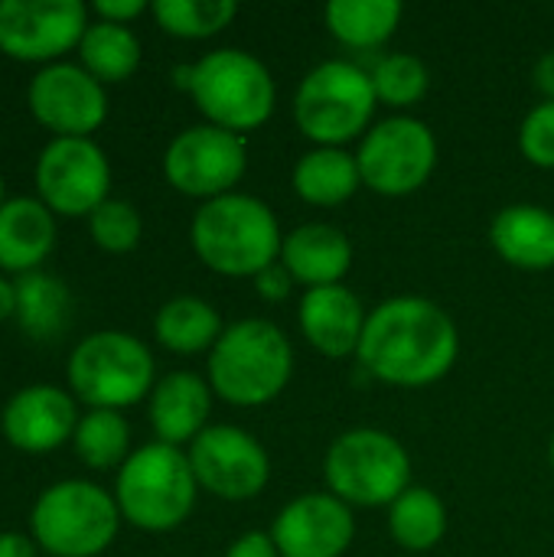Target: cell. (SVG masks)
Listing matches in <instances>:
<instances>
[{
  "mask_svg": "<svg viewBox=\"0 0 554 557\" xmlns=\"http://www.w3.org/2000/svg\"><path fill=\"white\" fill-rule=\"evenodd\" d=\"M460 352V336L444 307L424 297H392L379 304L356 349L359 366L395 388L441 382Z\"/></svg>",
  "mask_w": 554,
  "mask_h": 557,
  "instance_id": "1",
  "label": "cell"
},
{
  "mask_svg": "<svg viewBox=\"0 0 554 557\" xmlns=\"http://www.w3.org/2000/svg\"><path fill=\"white\" fill-rule=\"evenodd\" d=\"M193 251L225 277H258L281 261V225L268 202L245 193L209 199L193 215Z\"/></svg>",
  "mask_w": 554,
  "mask_h": 557,
  "instance_id": "2",
  "label": "cell"
},
{
  "mask_svg": "<svg viewBox=\"0 0 554 557\" xmlns=\"http://www.w3.org/2000/svg\"><path fill=\"white\" fill-rule=\"evenodd\" d=\"M173 82L193 95L209 124L232 134L261 127L278 104V88L268 65L245 49L206 52L196 65H180Z\"/></svg>",
  "mask_w": 554,
  "mask_h": 557,
  "instance_id": "3",
  "label": "cell"
},
{
  "mask_svg": "<svg viewBox=\"0 0 554 557\" xmlns=\"http://www.w3.org/2000/svg\"><path fill=\"white\" fill-rule=\"evenodd\" d=\"M294 375V349L271 320H238L225 326L209 352V388L238 408L274 401Z\"/></svg>",
  "mask_w": 554,
  "mask_h": 557,
  "instance_id": "4",
  "label": "cell"
},
{
  "mask_svg": "<svg viewBox=\"0 0 554 557\" xmlns=\"http://www.w3.org/2000/svg\"><path fill=\"white\" fill-rule=\"evenodd\" d=\"M196 473L189 457L170 444H147L134 450L118 470L114 503L121 519L140 532H173L196 506Z\"/></svg>",
  "mask_w": 554,
  "mask_h": 557,
  "instance_id": "5",
  "label": "cell"
},
{
  "mask_svg": "<svg viewBox=\"0 0 554 557\" xmlns=\"http://www.w3.org/2000/svg\"><path fill=\"white\" fill-rule=\"evenodd\" d=\"M121 529L114 496L88 480H62L39 493L29 512L33 542L52 557H98Z\"/></svg>",
  "mask_w": 554,
  "mask_h": 557,
  "instance_id": "6",
  "label": "cell"
},
{
  "mask_svg": "<svg viewBox=\"0 0 554 557\" xmlns=\"http://www.w3.org/2000/svg\"><path fill=\"white\" fill-rule=\"evenodd\" d=\"M69 385L91 411L131 408L153 392V356L131 333H91L69 356Z\"/></svg>",
  "mask_w": 554,
  "mask_h": 557,
  "instance_id": "7",
  "label": "cell"
},
{
  "mask_svg": "<svg viewBox=\"0 0 554 557\" xmlns=\"http://www.w3.org/2000/svg\"><path fill=\"white\" fill-rule=\"evenodd\" d=\"M376 104L372 75L353 62L330 59L304 75L294 95V121L317 147H343L369 127Z\"/></svg>",
  "mask_w": 554,
  "mask_h": 557,
  "instance_id": "8",
  "label": "cell"
},
{
  "mask_svg": "<svg viewBox=\"0 0 554 557\" xmlns=\"http://www.w3.org/2000/svg\"><path fill=\"white\" fill-rule=\"evenodd\" d=\"M327 486L346 506H392L411 486V457L398 437L356 428L327 450Z\"/></svg>",
  "mask_w": 554,
  "mask_h": 557,
  "instance_id": "9",
  "label": "cell"
},
{
  "mask_svg": "<svg viewBox=\"0 0 554 557\" xmlns=\"http://www.w3.org/2000/svg\"><path fill=\"white\" fill-rule=\"evenodd\" d=\"M362 186L379 196L418 193L438 166V140L418 117L398 114L376 124L356 153Z\"/></svg>",
  "mask_w": 554,
  "mask_h": 557,
  "instance_id": "10",
  "label": "cell"
},
{
  "mask_svg": "<svg viewBox=\"0 0 554 557\" xmlns=\"http://www.w3.org/2000/svg\"><path fill=\"white\" fill-rule=\"evenodd\" d=\"M248 150L242 134L216 124H196L176 134L163 153L167 183L193 199H219L235 189L245 176Z\"/></svg>",
  "mask_w": 554,
  "mask_h": 557,
  "instance_id": "11",
  "label": "cell"
},
{
  "mask_svg": "<svg viewBox=\"0 0 554 557\" xmlns=\"http://www.w3.org/2000/svg\"><path fill=\"white\" fill-rule=\"evenodd\" d=\"M36 193L49 212L91 215L111 189V166L91 137H56L36 160Z\"/></svg>",
  "mask_w": 554,
  "mask_h": 557,
  "instance_id": "12",
  "label": "cell"
},
{
  "mask_svg": "<svg viewBox=\"0 0 554 557\" xmlns=\"http://www.w3.org/2000/svg\"><path fill=\"white\" fill-rule=\"evenodd\" d=\"M196 483L225 503L255 499L271 480V460L258 437L232 424H212L189 444Z\"/></svg>",
  "mask_w": 554,
  "mask_h": 557,
  "instance_id": "13",
  "label": "cell"
},
{
  "mask_svg": "<svg viewBox=\"0 0 554 557\" xmlns=\"http://www.w3.org/2000/svg\"><path fill=\"white\" fill-rule=\"evenodd\" d=\"M88 7L82 0H3L0 52L16 62H52L82 42Z\"/></svg>",
  "mask_w": 554,
  "mask_h": 557,
  "instance_id": "14",
  "label": "cell"
},
{
  "mask_svg": "<svg viewBox=\"0 0 554 557\" xmlns=\"http://www.w3.org/2000/svg\"><path fill=\"white\" fill-rule=\"evenodd\" d=\"M33 117L56 137H88L108 117L104 85L82 65L52 62L39 69L26 88Z\"/></svg>",
  "mask_w": 554,
  "mask_h": 557,
  "instance_id": "15",
  "label": "cell"
},
{
  "mask_svg": "<svg viewBox=\"0 0 554 557\" xmlns=\"http://www.w3.org/2000/svg\"><path fill=\"white\" fill-rule=\"evenodd\" d=\"M353 512L333 493L297 496L271 525V539L281 557H343L353 545Z\"/></svg>",
  "mask_w": 554,
  "mask_h": 557,
  "instance_id": "16",
  "label": "cell"
},
{
  "mask_svg": "<svg viewBox=\"0 0 554 557\" xmlns=\"http://www.w3.org/2000/svg\"><path fill=\"white\" fill-rule=\"evenodd\" d=\"M78 411L69 392L56 385H29L16 392L3 414L0 431L10 447L23 454H52L75 437Z\"/></svg>",
  "mask_w": 554,
  "mask_h": 557,
  "instance_id": "17",
  "label": "cell"
},
{
  "mask_svg": "<svg viewBox=\"0 0 554 557\" xmlns=\"http://www.w3.org/2000/svg\"><path fill=\"white\" fill-rule=\"evenodd\" d=\"M297 317H300L304 339L330 359H343L356 352L369 320L362 300L343 284L310 287L300 300Z\"/></svg>",
  "mask_w": 554,
  "mask_h": 557,
  "instance_id": "18",
  "label": "cell"
},
{
  "mask_svg": "<svg viewBox=\"0 0 554 557\" xmlns=\"http://www.w3.org/2000/svg\"><path fill=\"white\" fill-rule=\"evenodd\" d=\"M281 264L307 290L343 284L346 271L353 268V245L343 235V228L327 222H307L291 235H284Z\"/></svg>",
  "mask_w": 554,
  "mask_h": 557,
  "instance_id": "19",
  "label": "cell"
},
{
  "mask_svg": "<svg viewBox=\"0 0 554 557\" xmlns=\"http://www.w3.org/2000/svg\"><path fill=\"white\" fill-rule=\"evenodd\" d=\"M212 388L193 372H170L150 392V424L160 444H193L209 421Z\"/></svg>",
  "mask_w": 554,
  "mask_h": 557,
  "instance_id": "20",
  "label": "cell"
},
{
  "mask_svg": "<svg viewBox=\"0 0 554 557\" xmlns=\"http://www.w3.org/2000/svg\"><path fill=\"white\" fill-rule=\"evenodd\" d=\"M56 245L52 212L29 196L7 199L0 206V268L13 274L39 271Z\"/></svg>",
  "mask_w": 554,
  "mask_h": 557,
  "instance_id": "21",
  "label": "cell"
},
{
  "mask_svg": "<svg viewBox=\"0 0 554 557\" xmlns=\"http://www.w3.org/2000/svg\"><path fill=\"white\" fill-rule=\"evenodd\" d=\"M490 242L503 261L522 271H549L554 268V215L542 206L516 202L506 206L493 225Z\"/></svg>",
  "mask_w": 554,
  "mask_h": 557,
  "instance_id": "22",
  "label": "cell"
},
{
  "mask_svg": "<svg viewBox=\"0 0 554 557\" xmlns=\"http://www.w3.org/2000/svg\"><path fill=\"white\" fill-rule=\"evenodd\" d=\"M359 186V163L343 147H313L294 166V189L310 206H343Z\"/></svg>",
  "mask_w": 554,
  "mask_h": 557,
  "instance_id": "23",
  "label": "cell"
},
{
  "mask_svg": "<svg viewBox=\"0 0 554 557\" xmlns=\"http://www.w3.org/2000/svg\"><path fill=\"white\" fill-rule=\"evenodd\" d=\"M16 323L36 343H52L72 320L69 287L46 271H29L16 277Z\"/></svg>",
  "mask_w": 554,
  "mask_h": 557,
  "instance_id": "24",
  "label": "cell"
},
{
  "mask_svg": "<svg viewBox=\"0 0 554 557\" xmlns=\"http://www.w3.org/2000/svg\"><path fill=\"white\" fill-rule=\"evenodd\" d=\"M153 333L160 339L163 349L180 352V356H196V352H212V346L219 343L222 330V317L212 304L199 300V297H173L160 307L157 320H153Z\"/></svg>",
  "mask_w": 554,
  "mask_h": 557,
  "instance_id": "25",
  "label": "cell"
},
{
  "mask_svg": "<svg viewBox=\"0 0 554 557\" xmlns=\"http://www.w3.org/2000/svg\"><path fill=\"white\" fill-rule=\"evenodd\" d=\"M402 23L398 0H333L327 7L330 33L349 49H379Z\"/></svg>",
  "mask_w": 554,
  "mask_h": 557,
  "instance_id": "26",
  "label": "cell"
},
{
  "mask_svg": "<svg viewBox=\"0 0 554 557\" xmlns=\"http://www.w3.org/2000/svg\"><path fill=\"white\" fill-rule=\"evenodd\" d=\"M389 532L405 552H431L447 532V509L434 490L408 486L389 506Z\"/></svg>",
  "mask_w": 554,
  "mask_h": 557,
  "instance_id": "27",
  "label": "cell"
},
{
  "mask_svg": "<svg viewBox=\"0 0 554 557\" xmlns=\"http://www.w3.org/2000/svg\"><path fill=\"white\" fill-rule=\"evenodd\" d=\"M78 55H82V69L95 75L101 85L124 82L140 65V39L121 23L98 20V23H88L78 42Z\"/></svg>",
  "mask_w": 554,
  "mask_h": 557,
  "instance_id": "28",
  "label": "cell"
},
{
  "mask_svg": "<svg viewBox=\"0 0 554 557\" xmlns=\"http://www.w3.org/2000/svg\"><path fill=\"white\" fill-rule=\"evenodd\" d=\"M75 454L85 467L91 470H111V467H124L127 444H131V428L121 418V411H88L85 418H78L75 428Z\"/></svg>",
  "mask_w": 554,
  "mask_h": 557,
  "instance_id": "29",
  "label": "cell"
},
{
  "mask_svg": "<svg viewBox=\"0 0 554 557\" xmlns=\"http://www.w3.org/2000/svg\"><path fill=\"white\" fill-rule=\"evenodd\" d=\"M150 13L160 23V29H167L170 36L209 39L235 20L238 3L235 0H157Z\"/></svg>",
  "mask_w": 554,
  "mask_h": 557,
  "instance_id": "30",
  "label": "cell"
},
{
  "mask_svg": "<svg viewBox=\"0 0 554 557\" xmlns=\"http://www.w3.org/2000/svg\"><path fill=\"white\" fill-rule=\"evenodd\" d=\"M369 75H372L376 98L392 104V108L418 104L428 95V85H431L428 65L418 55H411V52H389V55H382Z\"/></svg>",
  "mask_w": 554,
  "mask_h": 557,
  "instance_id": "31",
  "label": "cell"
},
{
  "mask_svg": "<svg viewBox=\"0 0 554 557\" xmlns=\"http://www.w3.org/2000/svg\"><path fill=\"white\" fill-rule=\"evenodd\" d=\"M88 232L91 242L108 251V255H127L137 248L144 222L140 212L127 199H104L91 215H88Z\"/></svg>",
  "mask_w": 554,
  "mask_h": 557,
  "instance_id": "32",
  "label": "cell"
},
{
  "mask_svg": "<svg viewBox=\"0 0 554 557\" xmlns=\"http://www.w3.org/2000/svg\"><path fill=\"white\" fill-rule=\"evenodd\" d=\"M519 150L529 163L554 170V101L535 104L519 127Z\"/></svg>",
  "mask_w": 554,
  "mask_h": 557,
  "instance_id": "33",
  "label": "cell"
},
{
  "mask_svg": "<svg viewBox=\"0 0 554 557\" xmlns=\"http://www.w3.org/2000/svg\"><path fill=\"white\" fill-rule=\"evenodd\" d=\"M291 284H294V277H291V271H287L281 261L271 264V268H264V271L255 277V290H258V297L268 300V304H281L284 297H291Z\"/></svg>",
  "mask_w": 554,
  "mask_h": 557,
  "instance_id": "34",
  "label": "cell"
},
{
  "mask_svg": "<svg viewBox=\"0 0 554 557\" xmlns=\"http://www.w3.org/2000/svg\"><path fill=\"white\" fill-rule=\"evenodd\" d=\"M225 557H281V552L274 545L271 532L268 535L264 532H248V535L232 542V548H229Z\"/></svg>",
  "mask_w": 554,
  "mask_h": 557,
  "instance_id": "35",
  "label": "cell"
},
{
  "mask_svg": "<svg viewBox=\"0 0 554 557\" xmlns=\"http://www.w3.org/2000/svg\"><path fill=\"white\" fill-rule=\"evenodd\" d=\"M144 10H147V3H144V0H98V3H95L98 20L121 23V26H127V20L140 16Z\"/></svg>",
  "mask_w": 554,
  "mask_h": 557,
  "instance_id": "36",
  "label": "cell"
},
{
  "mask_svg": "<svg viewBox=\"0 0 554 557\" xmlns=\"http://www.w3.org/2000/svg\"><path fill=\"white\" fill-rule=\"evenodd\" d=\"M0 557H39V545L20 532H0Z\"/></svg>",
  "mask_w": 554,
  "mask_h": 557,
  "instance_id": "37",
  "label": "cell"
},
{
  "mask_svg": "<svg viewBox=\"0 0 554 557\" xmlns=\"http://www.w3.org/2000/svg\"><path fill=\"white\" fill-rule=\"evenodd\" d=\"M532 78H535V88L545 95V101H554V52H545V55L535 62Z\"/></svg>",
  "mask_w": 554,
  "mask_h": 557,
  "instance_id": "38",
  "label": "cell"
},
{
  "mask_svg": "<svg viewBox=\"0 0 554 557\" xmlns=\"http://www.w3.org/2000/svg\"><path fill=\"white\" fill-rule=\"evenodd\" d=\"M10 317H16V287L7 277H0V323Z\"/></svg>",
  "mask_w": 554,
  "mask_h": 557,
  "instance_id": "39",
  "label": "cell"
},
{
  "mask_svg": "<svg viewBox=\"0 0 554 557\" xmlns=\"http://www.w3.org/2000/svg\"><path fill=\"white\" fill-rule=\"evenodd\" d=\"M549 457H552V467H554V434H552V447H549Z\"/></svg>",
  "mask_w": 554,
  "mask_h": 557,
  "instance_id": "40",
  "label": "cell"
},
{
  "mask_svg": "<svg viewBox=\"0 0 554 557\" xmlns=\"http://www.w3.org/2000/svg\"><path fill=\"white\" fill-rule=\"evenodd\" d=\"M7 199H3V180H0V206H3Z\"/></svg>",
  "mask_w": 554,
  "mask_h": 557,
  "instance_id": "41",
  "label": "cell"
}]
</instances>
